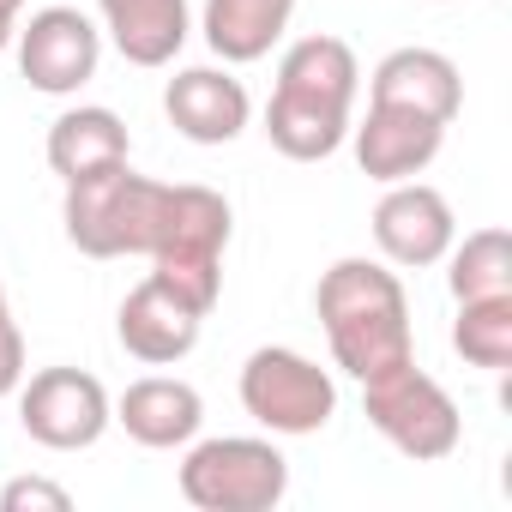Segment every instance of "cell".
<instances>
[{
  "label": "cell",
  "instance_id": "obj_1",
  "mask_svg": "<svg viewBox=\"0 0 512 512\" xmlns=\"http://www.w3.org/2000/svg\"><path fill=\"white\" fill-rule=\"evenodd\" d=\"M362 91L356 49L344 37H302L278 61V91L266 103V139L290 163H326L350 139V109Z\"/></svg>",
  "mask_w": 512,
  "mask_h": 512
},
{
  "label": "cell",
  "instance_id": "obj_2",
  "mask_svg": "<svg viewBox=\"0 0 512 512\" xmlns=\"http://www.w3.org/2000/svg\"><path fill=\"white\" fill-rule=\"evenodd\" d=\"M332 362L350 380H368L380 368H398L416 356L410 338V296L398 284V272H386L380 260H338L320 290H314Z\"/></svg>",
  "mask_w": 512,
  "mask_h": 512
},
{
  "label": "cell",
  "instance_id": "obj_3",
  "mask_svg": "<svg viewBox=\"0 0 512 512\" xmlns=\"http://www.w3.org/2000/svg\"><path fill=\"white\" fill-rule=\"evenodd\" d=\"M163 199H169V181L133 175V163H109L67 181L61 223H67V241L91 260H127V253H151Z\"/></svg>",
  "mask_w": 512,
  "mask_h": 512
},
{
  "label": "cell",
  "instance_id": "obj_4",
  "mask_svg": "<svg viewBox=\"0 0 512 512\" xmlns=\"http://www.w3.org/2000/svg\"><path fill=\"white\" fill-rule=\"evenodd\" d=\"M223 247H229V199L187 181L169 187L163 199V223L151 241V278H163L181 302H193L199 314L217 308L223 296Z\"/></svg>",
  "mask_w": 512,
  "mask_h": 512
},
{
  "label": "cell",
  "instance_id": "obj_5",
  "mask_svg": "<svg viewBox=\"0 0 512 512\" xmlns=\"http://www.w3.org/2000/svg\"><path fill=\"white\" fill-rule=\"evenodd\" d=\"M362 410H368V422H374L404 458H416V464H440V458H452L458 440H464V416H458L452 392H446L434 374H422L416 356L398 362V368L368 374V380H362Z\"/></svg>",
  "mask_w": 512,
  "mask_h": 512
},
{
  "label": "cell",
  "instance_id": "obj_6",
  "mask_svg": "<svg viewBox=\"0 0 512 512\" xmlns=\"http://www.w3.org/2000/svg\"><path fill=\"white\" fill-rule=\"evenodd\" d=\"M181 494L199 512H272L290 494V464L272 440L223 434L181 458Z\"/></svg>",
  "mask_w": 512,
  "mask_h": 512
},
{
  "label": "cell",
  "instance_id": "obj_7",
  "mask_svg": "<svg viewBox=\"0 0 512 512\" xmlns=\"http://www.w3.org/2000/svg\"><path fill=\"white\" fill-rule=\"evenodd\" d=\"M241 410L272 434H320L338 416V386L302 350L266 344L241 362Z\"/></svg>",
  "mask_w": 512,
  "mask_h": 512
},
{
  "label": "cell",
  "instance_id": "obj_8",
  "mask_svg": "<svg viewBox=\"0 0 512 512\" xmlns=\"http://www.w3.org/2000/svg\"><path fill=\"white\" fill-rule=\"evenodd\" d=\"M19 422L49 452H85L115 422V404H109L97 374H85V368H43V374H31V386H19Z\"/></svg>",
  "mask_w": 512,
  "mask_h": 512
},
{
  "label": "cell",
  "instance_id": "obj_9",
  "mask_svg": "<svg viewBox=\"0 0 512 512\" xmlns=\"http://www.w3.org/2000/svg\"><path fill=\"white\" fill-rule=\"evenodd\" d=\"M103 61V31L79 7H43L31 25H19V73L43 97H73L79 85L97 79Z\"/></svg>",
  "mask_w": 512,
  "mask_h": 512
},
{
  "label": "cell",
  "instance_id": "obj_10",
  "mask_svg": "<svg viewBox=\"0 0 512 512\" xmlns=\"http://www.w3.org/2000/svg\"><path fill=\"white\" fill-rule=\"evenodd\" d=\"M452 241H458V217H452L446 193L428 181H392L386 199L374 205V247L404 272L440 266Z\"/></svg>",
  "mask_w": 512,
  "mask_h": 512
},
{
  "label": "cell",
  "instance_id": "obj_11",
  "mask_svg": "<svg viewBox=\"0 0 512 512\" xmlns=\"http://www.w3.org/2000/svg\"><path fill=\"white\" fill-rule=\"evenodd\" d=\"M350 139H356V163H362V175L392 187V181H416V175L440 157L446 127L428 121V115H416V109L368 103V115H362V127H350Z\"/></svg>",
  "mask_w": 512,
  "mask_h": 512
},
{
  "label": "cell",
  "instance_id": "obj_12",
  "mask_svg": "<svg viewBox=\"0 0 512 512\" xmlns=\"http://www.w3.org/2000/svg\"><path fill=\"white\" fill-rule=\"evenodd\" d=\"M199 326H205V314H199L193 302H181L163 278H145L139 290H127V302H121V314H115L121 350L139 356V362H151V368H169V362L193 356Z\"/></svg>",
  "mask_w": 512,
  "mask_h": 512
},
{
  "label": "cell",
  "instance_id": "obj_13",
  "mask_svg": "<svg viewBox=\"0 0 512 512\" xmlns=\"http://www.w3.org/2000/svg\"><path fill=\"white\" fill-rule=\"evenodd\" d=\"M163 115L193 145H229V139H241L253 103H247V85L235 73H223V67H187V73L169 79Z\"/></svg>",
  "mask_w": 512,
  "mask_h": 512
},
{
  "label": "cell",
  "instance_id": "obj_14",
  "mask_svg": "<svg viewBox=\"0 0 512 512\" xmlns=\"http://www.w3.org/2000/svg\"><path fill=\"white\" fill-rule=\"evenodd\" d=\"M368 103H392V109H416L440 127H452L458 103H464V79L440 49H392L374 79H368Z\"/></svg>",
  "mask_w": 512,
  "mask_h": 512
},
{
  "label": "cell",
  "instance_id": "obj_15",
  "mask_svg": "<svg viewBox=\"0 0 512 512\" xmlns=\"http://www.w3.org/2000/svg\"><path fill=\"white\" fill-rule=\"evenodd\" d=\"M115 422L127 428V440H139V446H151V452H175V446H187V440L199 434L205 398H199L187 380H175V374H145V380H133V386L121 392Z\"/></svg>",
  "mask_w": 512,
  "mask_h": 512
},
{
  "label": "cell",
  "instance_id": "obj_16",
  "mask_svg": "<svg viewBox=\"0 0 512 512\" xmlns=\"http://www.w3.org/2000/svg\"><path fill=\"white\" fill-rule=\"evenodd\" d=\"M103 31L133 67H169L193 31L187 0H97Z\"/></svg>",
  "mask_w": 512,
  "mask_h": 512
},
{
  "label": "cell",
  "instance_id": "obj_17",
  "mask_svg": "<svg viewBox=\"0 0 512 512\" xmlns=\"http://www.w3.org/2000/svg\"><path fill=\"white\" fill-rule=\"evenodd\" d=\"M290 13L296 0H205L199 31L223 67H247L272 55V43L290 31Z\"/></svg>",
  "mask_w": 512,
  "mask_h": 512
},
{
  "label": "cell",
  "instance_id": "obj_18",
  "mask_svg": "<svg viewBox=\"0 0 512 512\" xmlns=\"http://www.w3.org/2000/svg\"><path fill=\"white\" fill-rule=\"evenodd\" d=\"M49 169L61 175V181H79V175H91V169H109V163H127V151H133V139H127V121L115 115V109H97V103H85V109H67L55 127H49Z\"/></svg>",
  "mask_w": 512,
  "mask_h": 512
},
{
  "label": "cell",
  "instance_id": "obj_19",
  "mask_svg": "<svg viewBox=\"0 0 512 512\" xmlns=\"http://www.w3.org/2000/svg\"><path fill=\"white\" fill-rule=\"evenodd\" d=\"M452 350L470 362V368H512V296H476V302H458V320H452Z\"/></svg>",
  "mask_w": 512,
  "mask_h": 512
},
{
  "label": "cell",
  "instance_id": "obj_20",
  "mask_svg": "<svg viewBox=\"0 0 512 512\" xmlns=\"http://www.w3.org/2000/svg\"><path fill=\"white\" fill-rule=\"evenodd\" d=\"M452 253V296L476 302V296H512V235L506 229H476L464 235V247Z\"/></svg>",
  "mask_w": 512,
  "mask_h": 512
},
{
  "label": "cell",
  "instance_id": "obj_21",
  "mask_svg": "<svg viewBox=\"0 0 512 512\" xmlns=\"http://www.w3.org/2000/svg\"><path fill=\"white\" fill-rule=\"evenodd\" d=\"M73 494L49 476H13L7 488H0V512H67Z\"/></svg>",
  "mask_w": 512,
  "mask_h": 512
},
{
  "label": "cell",
  "instance_id": "obj_22",
  "mask_svg": "<svg viewBox=\"0 0 512 512\" xmlns=\"http://www.w3.org/2000/svg\"><path fill=\"white\" fill-rule=\"evenodd\" d=\"M25 386V332H19V320L0 308V398L7 392H19Z\"/></svg>",
  "mask_w": 512,
  "mask_h": 512
},
{
  "label": "cell",
  "instance_id": "obj_23",
  "mask_svg": "<svg viewBox=\"0 0 512 512\" xmlns=\"http://www.w3.org/2000/svg\"><path fill=\"white\" fill-rule=\"evenodd\" d=\"M19 13H25V0H0V49L19 37Z\"/></svg>",
  "mask_w": 512,
  "mask_h": 512
},
{
  "label": "cell",
  "instance_id": "obj_24",
  "mask_svg": "<svg viewBox=\"0 0 512 512\" xmlns=\"http://www.w3.org/2000/svg\"><path fill=\"white\" fill-rule=\"evenodd\" d=\"M0 308H7V284H0Z\"/></svg>",
  "mask_w": 512,
  "mask_h": 512
}]
</instances>
